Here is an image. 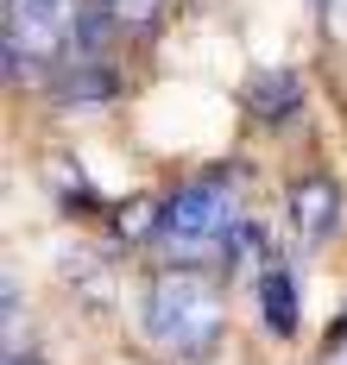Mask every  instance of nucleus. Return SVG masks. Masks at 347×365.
<instances>
[{"mask_svg":"<svg viewBox=\"0 0 347 365\" xmlns=\"http://www.w3.org/2000/svg\"><path fill=\"white\" fill-rule=\"evenodd\" d=\"M146 334L171 359H202L221 334V296L196 271H164L146 290Z\"/></svg>","mask_w":347,"mask_h":365,"instance_id":"nucleus-1","label":"nucleus"},{"mask_svg":"<svg viewBox=\"0 0 347 365\" xmlns=\"http://www.w3.org/2000/svg\"><path fill=\"white\" fill-rule=\"evenodd\" d=\"M233 220H240L233 215V182L228 177H196V182H183V189L164 202L158 240L177 258H196V252H215L233 233Z\"/></svg>","mask_w":347,"mask_h":365,"instance_id":"nucleus-2","label":"nucleus"},{"mask_svg":"<svg viewBox=\"0 0 347 365\" xmlns=\"http://www.w3.org/2000/svg\"><path fill=\"white\" fill-rule=\"evenodd\" d=\"M335 202H341V195H335L328 177H303L291 189V215H297V227H303L309 240H322V233L335 227Z\"/></svg>","mask_w":347,"mask_h":365,"instance_id":"nucleus-3","label":"nucleus"},{"mask_svg":"<svg viewBox=\"0 0 347 365\" xmlns=\"http://www.w3.org/2000/svg\"><path fill=\"white\" fill-rule=\"evenodd\" d=\"M259 302H266V328L271 334H297V284L284 264H271L259 277Z\"/></svg>","mask_w":347,"mask_h":365,"instance_id":"nucleus-4","label":"nucleus"},{"mask_svg":"<svg viewBox=\"0 0 347 365\" xmlns=\"http://www.w3.org/2000/svg\"><path fill=\"white\" fill-rule=\"evenodd\" d=\"M253 108H259V120H284L278 108H297V76H259L253 82Z\"/></svg>","mask_w":347,"mask_h":365,"instance_id":"nucleus-5","label":"nucleus"},{"mask_svg":"<svg viewBox=\"0 0 347 365\" xmlns=\"http://www.w3.org/2000/svg\"><path fill=\"white\" fill-rule=\"evenodd\" d=\"M108 6H114L120 19H146V13H152L158 0H108Z\"/></svg>","mask_w":347,"mask_h":365,"instance_id":"nucleus-6","label":"nucleus"},{"mask_svg":"<svg viewBox=\"0 0 347 365\" xmlns=\"http://www.w3.org/2000/svg\"><path fill=\"white\" fill-rule=\"evenodd\" d=\"M322 365H347V346H335V353H328V359H322Z\"/></svg>","mask_w":347,"mask_h":365,"instance_id":"nucleus-7","label":"nucleus"},{"mask_svg":"<svg viewBox=\"0 0 347 365\" xmlns=\"http://www.w3.org/2000/svg\"><path fill=\"white\" fill-rule=\"evenodd\" d=\"M6 365H32V359H19V353H13V359H6Z\"/></svg>","mask_w":347,"mask_h":365,"instance_id":"nucleus-8","label":"nucleus"}]
</instances>
